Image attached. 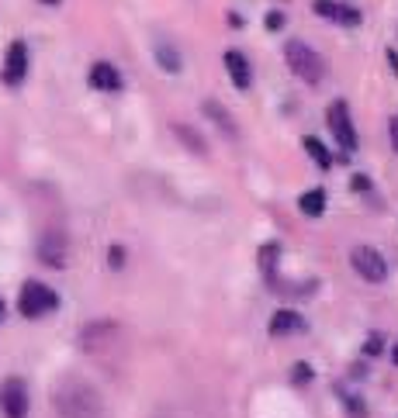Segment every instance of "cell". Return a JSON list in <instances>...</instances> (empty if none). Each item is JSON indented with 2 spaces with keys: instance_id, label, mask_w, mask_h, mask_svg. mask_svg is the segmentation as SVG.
<instances>
[{
  "instance_id": "obj_1",
  "label": "cell",
  "mask_w": 398,
  "mask_h": 418,
  "mask_svg": "<svg viewBox=\"0 0 398 418\" xmlns=\"http://www.w3.org/2000/svg\"><path fill=\"white\" fill-rule=\"evenodd\" d=\"M53 408L59 418H101L104 397L94 384L80 377H63L53 387Z\"/></svg>"
},
{
  "instance_id": "obj_2",
  "label": "cell",
  "mask_w": 398,
  "mask_h": 418,
  "mask_svg": "<svg viewBox=\"0 0 398 418\" xmlns=\"http://www.w3.org/2000/svg\"><path fill=\"white\" fill-rule=\"evenodd\" d=\"M284 59H288L291 73L301 79V83L318 87V83L326 79V59H322L316 49H308L305 42H288V45H284Z\"/></svg>"
},
{
  "instance_id": "obj_3",
  "label": "cell",
  "mask_w": 398,
  "mask_h": 418,
  "mask_svg": "<svg viewBox=\"0 0 398 418\" xmlns=\"http://www.w3.org/2000/svg\"><path fill=\"white\" fill-rule=\"evenodd\" d=\"M59 308V294H55L49 284H42V280H28L25 287H21V297H18V312L25 314V318H42V314H49Z\"/></svg>"
},
{
  "instance_id": "obj_4",
  "label": "cell",
  "mask_w": 398,
  "mask_h": 418,
  "mask_svg": "<svg viewBox=\"0 0 398 418\" xmlns=\"http://www.w3.org/2000/svg\"><path fill=\"white\" fill-rule=\"evenodd\" d=\"M350 263H353L357 277H364L367 284H381V280L388 277V263H384V256H381L374 246H353Z\"/></svg>"
},
{
  "instance_id": "obj_5",
  "label": "cell",
  "mask_w": 398,
  "mask_h": 418,
  "mask_svg": "<svg viewBox=\"0 0 398 418\" xmlns=\"http://www.w3.org/2000/svg\"><path fill=\"white\" fill-rule=\"evenodd\" d=\"M326 121H329V131L336 135V142L343 145L346 153H353V149L360 145L357 128H353V121H350V104H346V101H333L329 111H326Z\"/></svg>"
},
{
  "instance_id": "obj_6",
  "label": "cell",
  "mask_w": 398,
  "mask_h": 418,
  "mask_svg": "<svg viewBox=\"0 0 398 418\" xmlns=\"http://www.w3.org/2000/svg\"><path fill=\"white\" fill-rule=\"evenodd\" d=\"M118 336H122V329H118L114 321H94V325H87V329L80 332V346H83L87 353L101 356V353H111V349H114Z\"/></svg>"
},
{
  "instance_id": "obj_7",
  "label": "cell",
  "mask_w": 398,
  "mask_h": 418,
  "mask_svg": "<svg viewBox=\"0 0 398 418\" xmlns=\"http://www.w3.org/2000/svg\"><path fill=\"white\" fill-rule=\"evenodd\" d=\"M0 412L4 418H25L28 415V387L21 377H7L0 384Z\"/></svg>"
},
{
  "instance_id": "obj_8",
  "label": "cell",
  "mask_w": 398,
  "mask_h": 418,
  "mask_svg": "<svg viewBox=\"0 0 398 418\" xmlns=\"http://www.w3.org/2000/svg\"><path fill=\"white\" fill-rule=\"evenodd\" d=\"M38 260L53 270H63L66 266V236L63 232H45L42 242H38Z\"/></svg>"
},
{
  "instance_id": "obj_9",
  "label": "cell",
  "mask_w": 398,
  "mask_h": 418,
  "mask_svg": "<svg viewBox=\"0 0 398 418\" xmlns=\"http://www.w3.org/2000/svg\"><path fill=\"white\" fill-rule=\"evenodd\" d=\"M25 77H28V45L25 42H14L7 49V59H4V79L11 87H18Z\"/></svg>"
},
{
  "instance_id": "obj_10",
  "label": "cell",
  "mask_w": 398,
  "mask_h": 418,
  "mask_svg": "<svg viewBox=\"0 0 398 418\" xmlns=\"http://www.w3.org/2000/svg\"><path fill=\"white\" fill-rule=\"evenodd\" d=\"M316 14H322L326 21H336V25H360V11L340 4V0H316Z\"/></svg>"
},
{
  "instance_id": "obj_11",
  "label": "cell",
  "mask_w": 398,
  "mask_h": 418,
  "mask_svg": "<svg viewBox=\"0 0 398 418\" xmlns=\"http://www.w3.org/2000/svg\"><path fill=\"white\" fill-rule=\"evenodd\" d=\"M225 70H229V77H232V83H236L239 90H249V83H253V70H249L246 55L239 53V49H229V53H225Z\"/></svg>"
},
{
  "instance_id": "obj_12",
  "label": "cell",
  "mask_w": 398,
  "mask_h": 418,
  "mask_svg": "<svg viewBox=\"0 0 398 418\" xmlns=\"http://www.w3.org/2000/svg\"><path fill=\"white\" fill-rule=\"evenodd\" d=\"M305 332V318L298 312H277L270 318V336H298Z\"/></svg>"
},
{
  "instance_id": "obj_13",
  "label": "cell",
  "mask_w": 398,
  "mask_h": 418,
  "mask_svg": "<svg viewBox=\"0 0 398 418\" xmlns=\"http://www.w3.org/2000/svg\"><path fill=\"white\" fill-rule=\"evenodd\" d=\"M90 83H94L97 90H118V87H122V77H118V70H114L111 62H94V66H90Z\"/></svg>"
},
{
  "instance_id": "obj_14",
  "label": "cell",
  "mask_w": 398,
  "mask_h": 418,
  "mask_svg": "<svg viewBox=\"0 0 398 418\" xmlns=\"http://www.w3.org/2000/svg\"><path fill=\"white\" fill-rule=\"evenodd\" d=\"M205 114H208V118H212L215 125L222 128V135H229L232 142L239 138V125L232 121V114H225V111H222V107L215 104V101H205Z\"/></svg>"
},
{
  "instance_id": "obj_15",
  "label": "cell",
  "mask_w": 398,
  "mask_h": 418,
  "mask_svg": "<svg viewBox=\"0 0 398 418\" xmlns=\"http://www.w3.org/2000/svg\"><path fill=\"white\" fill-rule=\"evenodd\" d=\"M298 208L301 214H308V218H322L326 214V190H308V194H301V201H298Z\"/></svg>"
},
{
  "instance_id": "obj_16",
  "label": "cell",
  "mask_w": 398,
  "mask_h": 418,
  "mask_svg": "<svg viewBox=\"0 0 398 418\" xmlns=\"http://www.w3.org/2000/svg\"><path fill=\"white\" fill-rule=\"evenodd\" d=\"M305 149H308V156L316 159L322 170H329V166H333V153H329V149H326V145L318 142L316 135H308V138H305Z\"/></svg>"
},
{
  "instance_id": "obj_17",
  "label": "cell",
  "mask_w": 398,
  "mask_h": 418,
  "mask_svg": "<svg viewBox=\"0 0 398 418\" xmlns=\"http://www.w3.org/2000/svg\"><path fill=\"white\" fill-rule=\"evenodd\" d=\"M156 59H159V66H163L166 73H181V55H177V49H170V45H159V49H156Z\"/></svg>"
},
{
  "instance_id": "obj_18",
  "label": "cell",
  "mask_w": 398,
  "mask_h": 418,
  "mask_svg": "<svg viewBox=\"0 0 398 418\" xmlns=\"http://www.w3.org/2000/svg\"><path fill=\"white\" fill-rule=\"evenodd\" d=\"M173 131H177V138H184L190 153H198V156H208V145H205V138H194V135H190V128H184V125H177Z\"/></svg>"
},
{
  "instance_id": "obj_19",
  "label": "cell",
  "mask_w": 398,
  "mask_h": 418,
  "mask_svg": "<svg viewBox=\"0 0 398 418\" xmlns=\"http://www.w3.org/2000/svg\"><path fill=\"white\" fill-rule=\"evenodd\" d=\"M277 253H281V246H264L260 260H264V270H267V273H274V260H277Z\"/></svg>"
},
{
  "instance_id": "obj_20",
  "label": "cell",
  "mask_w": 398,
  "mask_h": 418,
  "mask_svg": "<svg viewBox=\"0 0 398 418\" xmlns=\"http://www.w3.org/2000/svg\"><path fill=\"white\" fill-rule=\"evenodd\" d=\"M381 349H384V339H381L377 332H374V336H367V342H364V353H367V356H377Z\"/></svg>"
},
{
  "instance_id": "obj_21",
  "label": "cell",
  "mask_w": 398,
  "mask_h": 418,
  "mask_svg": "<svg viewBox=\"0 0 398 418\" xmlns=\"http://www.w3.org/2000/svg\"><path fill=\"white\" fill-rule=\"evenodd\" d=\"M305 380H312V366L298 363V366H294V384H305Z\"/></svg>"
},
{
  "instance_id": "obj_22",
  "label": "cell",
  "mask_w": 398,
  "mask_h": 418,
  "mask_svg": "<svg viewBox=\"0 0 398 418\" xmlns=\"http://www.w3.org/2000/svg\"><path fill=\"white\" fill-rule=\"evenodd\" d=\"M107 260H111V266L118 270V266L125 263V249H122V246H111V253H107Z\"/></svg>"
},
{
  "instance_id": "obj_23",
  "label": "cell",
  "mask_w": 398,
  "mask_h": 418,
  "mask_svg": "<svg viewBox=\"0 0 398 418\" xmlns=\"http://www.w3.org/2000/svg\"><path fill=\"white\" fill-rule=\"evenodd\" d=\"M388 138H392V149L398 153V114L392 118V121H388Z\"/></svg>"
},
{
  "instance_id": "obj_24",
  "label": "cell",
  "mask_w": 398,
  "mask_h": 418,
  "mask_svg": "<svg viewBox=\"0 0 398 418\" xmlns=\"http://www.w3.org/2000/svg\"><path fill=\"white\" fill-rule=\"evenodd\" d=\"M281 25H284V18H281L277 11H270V14H267V28H270V31H277Z\"/></svg>"
},
{
  "instance_id": "obj_25",
  "label": "cell",
  "mask_w": 398,
  "mask_h": 418,
  "mask_svg": "<svg viewBox=\"0 0 398 418\" xmlns=\"http://www.w3.org/2000/svg\"><path fill=\"white\" fill-rule=\"evenodd\" d=\"M371 183H367V177H353V190H367Z\"/></svg>"
},
{
  "instance_id": "obj_26",
  "label": "cell",
  "mask_w": 398,
  "mask_h": 418,
  "mask_svg": "<svg viewBox=\"0 0 398 418\" xmlns=\"http://www.w3.org/2000/svg\"><path fill=\"white\" fill-rule=\"evenodd\" d=\"M392 360H395V363H398V346H395V349H392Z\"/></svg>"
},
{
  "instance_id": "obj_27",
  "label": "cell",
  "mask_w": 398,
  "mask_h": 418,
  "mask_svg": "<svg viewBox=\"0 0 398 418\" xmlns=\"http://www.w3.org/2000/svg\"><path fill=\"white\" fill-rule=\"evenodd\" d=\"M42 4H59V0H42Z\"/></svg>"
},
{
  "instance_id": "obj_28",
  "label": "cell",
  "mask_w": 398,
  "mask_h": 418,
  "mask_svg": "<svg viewBox=\"0 0 398 418\" xmlns=\"http://www.w3.org/2000/svg\"><path fill=\"white\" fill-rule=\"evenodd\" d=\"M0 318H4V301H0Z\"/></svg>"
}]
</instances>
